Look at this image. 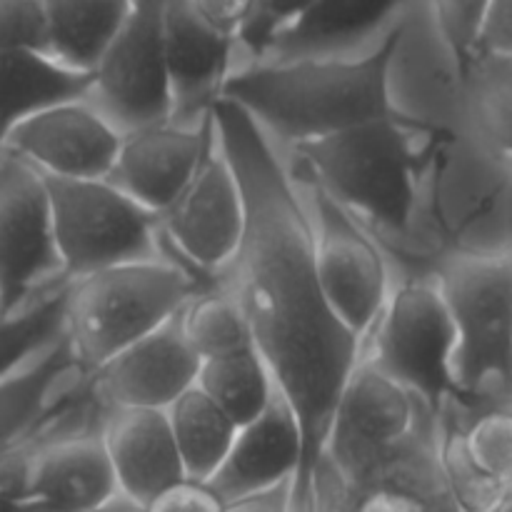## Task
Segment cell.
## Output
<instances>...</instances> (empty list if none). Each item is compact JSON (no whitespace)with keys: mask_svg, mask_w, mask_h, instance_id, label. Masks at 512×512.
<instances>
[{"mask_svg":"<svg viewBox=\"0 0 512 512\" xmlns=\"http://www.w3.org/2000/svg\"><path fill=\"white\" fill-rule=\"evenodd\" d=\"M455 333V403L468 413L508 405L512 263L508 253L458 250L433 273Z\"/></svg>","mask_w":512,"mask_h":512,"instance_id":"obj_5","label":"cell"},{"mask_svg":"<svg viewBox=\"0 0 512 512\" xmlns=\"http://www.w3.org/2000/svg\"><path fill=\"white\" fill-rule=\"evenodd\" d=\"M288 490L290 483L278 485V488L268 490V493L230 503L228 512H288Z\"/></svg>","mask_w":512,"mask_h":512,"instance_id":"obj_35","label":"cell"},{"mask_svg":"<svg viewBox=\"0 0 512 512\" xmlns=\"http://www.w3.org/2000/svg\"><path fill=\"white\" fill-rule=\"evenodd\" d=\"M65 293L68 283L53 288L20 313L0 318V378L63 338Z\"/></svg>","mask_w":512,"mask_h":512,"instance_id":"obj_27","label":"cell"},{"mask_svg":"<svg viewBox=\"0 0 512 512\" xmlns=\"http://www.w3.org/2000/svg\"><path fill=\"white\" fill-rule=\"evenodd\" d=\"M163 53L170 123L200 125L220 100L238 43L208 28L190 0H163Z\"/></svg>","mask_w":512,"mask_h":512,"instance_id":"obj_17","label":"cell"},{"mask_svg":"<svg viewBox=\"0 0 512 512\" xmlns=\"http://www.w3.org/2000/svg\"><path fill=\"white\" fill-rule=\"evenodd\" d=\"M415 0H315L285 33L273 40L263 60L330 58L363 53L383 38Z\"/></svg>","mask_w":512,"mask_h":512,"instance_id":"obj_21","label":"cell"},{"mask_svg":"<svg viewBox=\"0 0 512 512\" xmlns=\"http://www.w3.org/2000/svg\"><path fill=\"white\" fill-rule=\"evenodd\" d=\"M45 53V15L40 0H0V50Z\"/></svg>","mask_w":512,"mask_h":512,"instance_id":"obj_31","label":"cell"},{"mask_svg":"<svg viewBox=\"0 0 512 512\" xmlns=\"http://www.w3.org/2000/svg\"><path fill=\"white\" fill-rule=\"evenodd\" d=\"M190 3L208 28L235 43L253 13V0H190Z\"/></svg>","mask_w":512,"mask_h":512,"instance_id":"obj_34","label":"cell"},{"mask_svg":"<svg viewBox=\"0 0 512 512\" xmlns=\"http://www.w3.org/2000/svg\"><path fill=\"white\" fill-rule=\"evenodd\" d=\"M120 138L123 135L88 100H75L15 125L0 148L50 178L105 180Z\"/></svg>","mask_w":512,"mask_h":512,"instance_id":"obj_14","label":"cell"},{"mask_svg":"<svg viewBox=\"0 0 512 512\" xmlns=\"http://www.w3.org/2000/svg\"><path fill=\"white\" fill-rule=\"evenodd\" d=\"M43 183L55 253L68 283L115 265L165 258L158 215L140 208L108 180L43 175Z\"/></svg>","mask_w":512,"mask_h":512,"instance_id":"obj_6","label":"cell"},{"mask_svg":"<svg viewBox=\"0 0 512 512\" xmlns=\"http://www.w3.org/2000/svg\"><path fill=\"white\" fill-rule=\"evenodd\" d=\"M90 105L120 135L170 120L163 53V0H133L130 13L93 68Z\"/></svg>","mask_w":512,"mask_h":512,"instance_id":"obj_10","label":"cell"},{"mask_svg":"<svg viewBox=\"0 0 512 512\" xmlns=\"http://www.w3.org/2000/svg\"><path fill=\"white\" fill-rule=\"evenodd\" d=\"M455 333L433 275L390 288L378 320L363 340L365 363L418 398L430 415L455 400Z\"/></svg>","mask_w":512,"mask_h":512,"instance_id":"obj_7","label":"cell"},{"mask_svg":"<svg viewBox=\"0 0 512 512\" xmlns=\"http://www.w3.org/2000/svg\"><path fill=\"white\" fill-rule=\"evenodd\" d=\"M433 420L438 418L418 398L360 358L340 395L320 458L338 475H350Z\"/></svg>","mask_w":512,"mask_h":512,"instance_id":"obj_13","label":"cell"},{"mask_svg":"<svg viewBox=\"0 0 512 512\" xmlns=\"http://www.w3.org/2000/svg\"><path fill=\"white\" fill-rule=\"evenodd\" d=\"M213 133V113L200 125H178L168 120L130 130L120 138L118 155L105 180L140 208L160 215L183 193Z\"/></svg>","mask_w":512,"mask_h":512,"instance_id":"obj_16","label":"cell"},{"mask_svg":"<svg viewBox=\"0 0 512 512\" xmlns=\"http://www.w3.org/2000/svg\"><path fill=\"white\" fill-rule=\"evenodd\" d=\"M315 0H253V13L238 38V50L248 53L253 63L265 58L280 33L290 28Z\"/></svg>","mask_w":512,"mask_h":512,"instance_id":"obj_30","label":"cell"},{"mask_svg":"<svg viewBox=\"0 0 512 512\" xmlns=\"http://www.w3.org/2000/svg\"><path fill=\"white\" fill-rule=\"evenodd\" d=\"M448 140L450 133L398 110L388 118L293 145L290 155L360 225L408 233L423 175Z\"/></svg>","mask_w":512,"mask_h":512,"instance_id":"obj_3","label":"cell"},{"mask_svg":"<svg viewBox=\"0 0 512 512\" xmlns=\"http://www.w3.org/2000/svg\"><path fill=\"white\" fill-rule=\"evenodd\" d=\"M40 5L45 15V53L68 68L93 73L128 18L133 0H40Z\"/></svg>","mask_w":512,"mask_h":512,"instance_id":"obj_23","label":"cell"},{"mask_svg":"<svg viewBox=\"0 0 512 512\" xmlns=\"http://www.w3.org/2000/svg\"><path fill=\"white\" fill-rule=\"evenodd\" d=\"M488 3L490 0H428L435 28L448 48L460 78L468 68L475 33H478L480 18H483Z\"/></svg>","mask_w":512,"mask_h":512,"instance_id":"obj_29","label":"cell"},{"mask_svg":"<svg viewBox=\"0 0 512 512\" xmlns=\"http://www.w3.org/2000/svg\"><path fill=\"white\" fill-rule=\"evenodd\" d=\"M63 283L43 175L0 148V318Z\"/></svg>","mask_w":512,"mask_h":512,"instance_id":"obj_11","label":"cell"},{"mask_svg":"<svg viewBox=\"0 0 512 512\" xmlns=\"http://www.w3.org/2000/svg\"><path fill=\"white\" fill-rule=\"evenodd\" d=\"M213 285L218 278L180 263L168 250L165 258L98 270L68 283L63 338L80 368L93 375Z\"/></svg>","mask_w":512,"mask_h":512,"instance_id":"obj_4","label":"cell"},{"mask_svg":"<svg viewBox=\"0 0 512 512\" xmlns=\"http://www.w3.org/2000/svg\"><path fill=\"white\" fill-rule=\"evenodd\" d=\"M115 493L98 428L78 430L35 445L13 512H93Z\"/></svg>","mask_w":512,"mask_h":512,"instance_id":"obj_18","label":"cell"},{"mask_svg":"<svg viewBox=\"0 0 512 512\" xmlns=\"http://www.w3.org/2000/svg\"><path fill=\"white\" fill-rule=\"evenodd\" d=\"M195 388L208 395L238 428L258 418L275 393L273 378L255 348L203 360Z\"/></svg>","mask_w":512,"mask_h":512,"instance_id":"obj_25","label":"cell"},{"mask_svg":"<svg viewBox=\"0 0 512 512\" xmlns=\"http://www.w3.org/2000/svg\"><path fill=\"white\" fill-rule=\"evenodd\" d=\"M463 440L470 460L503 485H512V415L508 405L468 413L463 408Z\"/></svg>","mask_w":512,"mask_h":512,"instance_id":"obj_28","label":"cell"},{"mask_svg":"<svg viewBox=\"0 0 512 512\" xmlns=\"http://www.w3.org/2000/svg\"><path fill=\"white\" fill-rule=\"evenodd\" d=\"M213 120L245 205L243 243L218 280L238 300L255 353L298 420L303 455L290 490L303 493L315 488V465L363 340L320 293L308 213L273 140L228 100L213 105Z\"/></svg>","mask_w":512,"mask_h":512,"instance_id":"obj_1","label":"cell"},{"mask_svg":"<svg viewBox=\"0 0 512 512\" xmlns=\"http://www.w3.org/2000/svg\"><path fill=\"white\" fill-rule=\"evenodd\" d=\"M403 33L405 13L363 53L258 60L233 68L220 100L238 105L268 138L275 135L290 148L388 118L398 113L393 70Z\"/></svg>","mask_w":512,"mask_h":512,"instance_id":"obj_2","label":"cell"},{"mask_svg":"<svg viewBox=\"0 0 512 512\" xmlns=\"http://www.w3.org/2000/svg\"><path fill=\"white\" fill-rule=\"evenodd\" d=\"M170 255L208 278H218L243 243L245 205L238 178L218 143L205 145L183 193L158 215Z\"/></svg>","mask_w":512,"mask_h":512,"instance_id":"obj_12","label":"cell"},{"mask_svg":"<svg viewBox=\"0 0 512 512\" xmlns=\"http://www.w3.org/2000/svg\"><path fill=\"white\" fill-rule=\"evenodd\" d=\"M93 512H145V505H140V503H135V500L125 498V495L115 493L113 498L108 500V503H103L98 510H93Z\"/></svg>","mask_w":512,"mask_h":512,"instance_id":"obj_36","label":"cell"},{"mask_svg":"<svg viewBox=\"0 0 512 512\" xmlns=\"http://www.w3.org/2000/svg\"><path fill=\"white\" fill-rule=\"evenodd\" d=\"M90 85L93 73L68 68L43 50H0V145L23 120L85 100Z\"/></svg>","mask_w":512,"mask_h":512,"instance_id":"obj_22","label":"cell"},{"mask_svg":"<svg viewBox=\"0 0 512 512\" xmlns=\"http://www.w3.org/2000/svg\"><path fill=\"white\" fill-rule=\"evenodd\" d=\"M490 512H512V495L508 500H503V503L498 505V508H493Z\"/></svg>","mask_w":512,"mask_h":512,"instance_id":"obj_37","label":"cell"},{"mask_svg":"<svg viewBox=\"0 0 512 512\" xmlns=\"http://www.w3.org/2000/svg\"><path fill=\"white\" fill-rule=\"evenodd\" d=\"M103 410L68 340H55L0 378V460L55 435L95 430Z\"/></svg>","mask_w":512,"mask_h":512,"instance_id":"obj_9","label":"cell"},{"mask_svg":"<svg viewBox=\"0 0 512 512\" xmlns=\"http://www.w3.org/2000/svg\"><path fill=\"white\" fill-rule=\"evenodd\" d=\"M180 328L200 363L253 348L250 328L238 300L220 285L200 290L180 310Z\"/></svg>","mask_w":512,"mask_h":512,"instance_id":"obj_26","label":"cell"},{"mask_svg":"<svg viewBox=\"0 0 512 512\" xmlns=\"http://www.w3.org/2000/svg\"><path fill=\"white\" fill-rule=\"evenodd\" d=\"M168 425L183 463L185 478L208 483L220 468L238 425L198 388L180 395L168 410Z\"/></svg>","mask_w":512,"mask_h":512,"instance_id":"obj_24","label":"cell"},{"mask_svg":"<svg viewBox=\"0 0 512 512\" xmlns=\"http://www.w3.org/2000/svg\"><path fill=\"white\" fill-rule=\"evenodd\" d=\"M303 455L293 410L275 390L268 408L235 430V438L208 485L225 505L268 493L293 480Z\"/></svg>","mask_w":512,"mask_h":512,"instance_id":"obj_20","label":"cell"},{"mask_svg":"<svg viewBox=\"0 0 512 512\" xmlns=\"http://www.w3.org/2000/svg\"><path fill=\"white\" fill-rule=\"evenodd\" d=\"M510 5L512 0H490L483 18H480L478 33H475L468 68L473 63H480V60L512 58V8Z\"/></svg>","mask_w":512,"mask_h":512,"instance_id":"obj_32","label":"cell"},{"mask_svg":"<svg viewBox=\"0 0 512 512\" xmlns=\"http://www.w3.org/2000/svg\"><path fill=\"white\" fill-rule=\"evenodd\" d=\"M200 358L185 340L180 313L135 340L90 375V388L103 408L168 410L195 388Z\"/></svg>","mask_w":512,"mask_h":512,"instance_id":"obj_15","label":"cell"},{"mask_svg":"<svg viewBox=\"0 0 512 512\" xmlns=\"http://www.w3.org/2000/svg\"><path fill=\"white\" fill-rule=\"evenodd\" d=\"M293 183L305 205L318 288L335 318L365 340L390 293V273L380 245L318 180L300 165Z\"/></svg>","mask_w":512,"mask_h":512,"instance_id":"obj_8","label":"cell"},{"mask_svg":"<svg viewBox=\"0 0 512 512\" xmlns=\"http://www.w3.org/2000/svg\"><path fill=\"white\" fill-rule=\"evenodd\" d=\"M98 438L115 488L135 503L150 505L165 490L188 480L165 410L105 408Z\"/></svg>","mask_w":512,"mask_h":512,"instance_id":"obj_19","label":"cell"},{"mask_svg":"<svg viewBox=\"0 0 512 512\" xmlns=\"http://www.w3.org/2000/svg\"><path fill=\"white\" fill-rule=\"evenodd\" d=\"M145 512H228V505L205 483L183 480L145 505Z\"/></svg>","mask_w":512,"mask_h":512,"instance_id":"obj_33","label":"cell"}]
</instances>
